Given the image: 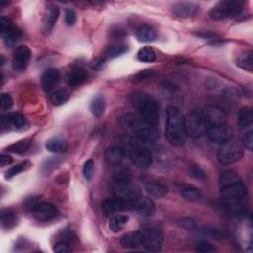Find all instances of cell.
Listing matches in <instances>:
<instances>
[{"instance_id":"16","label":"cell","mask_w":253,"mask_h":253,"mask_svg":"<svg viewBox=\"0 0 253 253\" xmlns=\"http://www.w3.org/2000/svg\"><path fill=\"white\" fill-rule=\"evenodd\" d=\"M30 58H31V50L27 46H17L12 61L13 69L16 71L24 70L28 66Z\"/></svg>"},{"instance_id":"9","label":"cell","mask_w":253,"mask_h":253,"mask_svg":"<svg viewBox=\"0 0 253 253\" xmlns=\"http://www.w3.org/2000/svg\"><path fill=\"white\" fill-rule=\"evenodd\" d=\"M143 244L142 246L148 251H159L163 243V234L159 229H142Z\"/></svg>"},{"instance_id":"7","label":"cell","mask_w":253,"mask_h":253,"mask_svg":"<svg viewBox=\"0 0 253 253\" xmlns=\"http://www.w3.org/2000/svg\"><path fill=\"white\" fill-rule=\"evenodd\" d=\"M242 2L237 0H225L217 3L210 11V16L214 20H225L239 15L242 11Z\"/></svg>"},{"instance_id":"5","label":"cell","mask_w":253,"mask_h":253,"mask_svg":"<svg viewBox=\"0 0 253 253\" xmlns=\"http://www.w3.org/2000/svg\"><path fill=\"white\" fill-rule=\"evenodd\" d=\"M130 145V157L133 163L139 168L150 167L153 163V157L149 149L145 146V142L134 137L131 139Z\"/></svg>"},{"instance_id":"21","label":"cell","mask_w":253,"mask_h":253,"mask_svg":"<svg viewBox=\"0 0 253 253\" xmlns=\"http://www.w3.org/2000/svg\"><path fill=\"white\" fill-rule=\"evenodd\" d=\"M121 244L125 248H138L143 244V234L142 230L125 233L121 237Z\"/></svg>"},{"instance_id":"6","label":"cell","mask_w":253,"mask_h":253,"mask_svg":"<svg viewBox=\"0 0 253 253\" xmlns=\"http://www.w3.org/2000/svg\"><path fill=\"white\" fill-rule=\"evenodd\" d=\"M242 157H243L242 146L238 142L231 139L224 144H221L217 154L218 161L222 165H226V166L239 161Z\"/></svg>"},{"instance_id":"28","label":"cell","mask_w":253,"mask_h":253,"mask_svg":"<svg viewBox=\"0 0 253 253\" xmlns=\"http://www.w3.org/2000/svg\"><path fill=\"white\" fill-rule=\"evenodd\" d=\"M88 78V73L84 69H75L72 71H70L69 77H68V81L69 84L70 86L76 87L79 86L81 84H83Z\"/></svg>"},{"instance_id":"39","label":"cell","mask_w":253,"mask_h":253,"mask_svg":"<svg viewBox=\"0 0 253 253\" xmlns=\"http://www.w3.org/2000/svg\"><path fill=\"white\" fill-rule=\"evenodd\" d=\"M156 72L155 70L153 69H145V70H141L139 71L138 73H137L135 76H134V79L133 81L135 83H138V82H142V81H145V80H148L150 78H153L155 76Z\"/></svg>"},{"instance_id":"1","label":"cell","mask_w":253,"mask_h":253,"mask_svg":"<svg viewBox=\"0 0 253 253\" xmlns=\"http://www.w3.org/2000/svg\"><path fill=\"white\" fill-rule=\"evenodd\" d=\"M220 193L228 213L235 216L244 213L247 190L234 171L227 170L221 174Z\"/></svg>"},{"instance_id":"41","label":"cell","mask_w":253,"mask_h":253,"mask_svg":"<svg viewBox=\"0 0 253 253\" xmlns=\"http://www.w3.org/2000/svg\"><path fill=\"white\" fill-rule=\"evenodd\" d=\"M196 250L199 252H213L215 251V246L209 241L202 240L196 244Z\"/></svg>"},{"instance_id":"31","label":"cell","mask_w":253,"mask_h":253,"mask_svg":"<svg viewBox=\"0 0 253 253\" xmlns=\"http://www.w3.org/2000/svg\"><path fill=\"white\" fill-rule=\"evenodd\" d=\"M253 114L250 107H242L238 111V125L241 128H247L252 124Z\"/></svg>"},{"instance_id":"11","label":"cell","mask_w":253,"mask_h":253,"mask_svg":"<svg viewBox=\"0 0 253 253\" xmlns=\"http://www.w3.org/2000/svg\"><path fill=\"white\" fill-rule=\"evenodd\" d=\"M0 28H1V36L7 46H13L21 37V32L16 28L10 19L7 17H1L0 19Z\"/></svg>"},{"instance_id":"38","label":"cell","mask_w":253,"mask_h":253,"mask_svg":"<svg viewBox=\"0 0 253 253\" xmlns=\"http://www.w3.org/2000/svg\"><path fill=\"white\" fill-rule=\"evenodd\" d=\"M128 52V46L125 44H117L110 47L108 50L109 58H117Z\"/></svg>"},{"instance_id":"47","label":"cell","mask_w":253,"mask_h":253,"mask_svg":"<svg viewBox=\"0 0 253 253\" xmlns=\"http://www.w3.org/2000/svg\"><path fill=\"white\" fill-rule=\"evenodd\" d=\"M66 23L69 26H72L76 22V14L73 10L71 9H67L66 10V15H65Z\"/></svg>"},{"instance_id":"17","label":"cell","mask_w":253,"mask_h":253,"mask_svg":"<svg viewBox=\"0 0 253 253\" xmlns=\"http://www.w3.org/2000/svg\"><path fill=\"white\" fill-rule=\"evenodd\" d=\"M28 125L25 117L17 112H11L2 116V127H8L12 130H23Z\"/></svg>"},{"instance_id":"30","label":"cell","mask_w":253,"mask_h":253,"mask_svg":"<svg viewBox=\"0 0 253 253\" xmlns=\"http://www.w3.org/2000/svg\"><path fill=\"white\" fill-rule=\"evenodd\" d=\"M105 106H106V103H105L104 96L98 94L91 101L90 111L95 117H100L103 115V113L105 111Z\"/></svg>"},{"instance_id":"46","label":"cell","mask_w":253,"mask_h":253,"mask_svg":"<svg viewBox=\"0 0 253 253\" xmlns=\"http://www.w3.org/2000/svg\"><path fill=\"white\" fill-rule=\"evenodd\" d=\"M242 142L243 145L248 149V150H252V145H253V133L252 131H248L247 133L244 134L243 138H242Z\"/></svg>"},{"instance_id":"13","label":"cell","mask_w":253,"mask_h":253,"mask_svg":"<svg viewBox=\"0 0 253 253\" xmlns=\"http://www.w3.org/2000/svg\"><path fill=\"white\" fill-rule=\"evenodd\" d=\"M132 210L136 211L142 217H150L156 212V205L150 198L138 193L134 201Z\"/></svg>"},{"instance_id":"45","label":"cell","mask_w":253,"mask_h":253,"mask_svg":"<svg viewBox=\"0 0 253 253\" xmlns=\"http://www.w3.org/2000/svg\"><path fill=\"white\" fill-rule=\"evenodd\" d=\"M190 175L193 176L194 178L198 179V180H205V178H206V175H205L204 171L202 170L197 165L191 166V168H190Z\"/></svg>"},{"instance_id":"37","label":"cell","mask_w":253,"mask_h":253,"mask_svg":"<svg viewBox=\"0 0 253 253\" xmlns=\"http://www.w3.org/2000/svg\"><path fill=\"white\" fill-rule=\"evenodd\" d=\"M30 166V163L29 161H24V162H21L19 164H16L15 166H12L11 168H9L6 173H5V178L6 179H11L13 178L14 176L18 175L19 173H21L22 171H24L25 169H27L28 167Z\"/></svg>"},{"instance_id":"12","label":"cell","mask_w":253,"mask_h":253,"mask_svg":"<svg viewBox=\"0 0 253 253\" xmlns=\"http://www.w3.org/2000/svg\"><path fill=\"white\" fill-rule=\"evenodd\" d=\"M207 135L211 141L219 144H224L232 138L233 131L230 126L225 124L221 126L210 127L208 129Z\"/></svg>"},{"instance_id":"40","label":"cell","mask_w":253,"mask_h":253,"mask_svg":"<svg viewBox=\"0 0 253 253\" xmlns=\"http://www.w3.org/2000/svg\"><path fill=\"white\" fill-rule=\"evenodd\" d=\"M60 162H61L60 158H52L49 160H46L43 165V171L45 173H48L49 171L55 169L59 165Z\"/></svg>"},{"instance_id":"20","label":"cell","mask_w":253,"mask_h":253,"mask_svg":"<svg viewBox=\"0 0 253 253\" xmlns=\"http://www.w3.org/2000/svg\"><path fill=\"white\" fill-rule=\"evenodd\" d=\"M60 15V10L57 6H48L45 17H44V22H43V31L46 35H48L50 32L53 31L58 18Z\"/></svg>"},{"instance_id":"48","label":"cell","mask_w":253,"mask_h":253,"mask_svg":"<svg viewBox=\"0 0 253 253\" xmlns=\"http://www.w3.org/2000/svg\"><path fill=\"white\" fill-rule=\"evenodd\" d=\"M12 162H13V159L9 155L2 154L1 156H0V164H1L2 167L7 166V165L11 164Z\"/></svg>"},{"instance_id":"4","label":"cell","mask_w":253,"mask_h":253,"mask_svg":"<svg viewBox=\"0 0 253 253\" xmlns=\"http://www.w3.org/2000/svg\"><path fill=\"white\" fill-rule=\"evenodd\" d=\"M122 124L130 132H132L135 138L145 143H154L160 138V134L156 126L149 124L139 116L126 114L122 118Z\"/></svg>"},{"instance_id":"35","label":"cell","mask_w":253,"mask_h":253,"mask_svg":"<svg viewBox=\"0 0 253 253\" xmlns=\"http://www.w3.org/2000/svg\"><path fill=\"white\" fill-rule=\"evenodd\" d=\"M237 66L244 70L249 72L253 69V60H252V52H247L241 55L237 60Z\"/></svg>"},{"instance_id":"15","label":"cell","mask_w":253,"mask_h":253,"mask_svg":"<svg viewBox=\"0 0 253 253\" xmlns=\"http://www.w3.org/2000/svg\"><path fill=\"white\" fill-rule=\"evenodd\" d=\"M32 214L40 222H48L58 216V209L49 203H38L33 206Z\"/></svg>"},{"instance_id":"3","label":"cell","mask_w":253,"mask_h":253,"mask_svg":"<svg viewBox=\"0 0 253 253\" xmlns=\"http://www.w3.org/2000/svg\"><path fill=\"white\" fill-rule=\"evenodd\" d=\"M165 137L167 140L175 146L183 145L187 139L185 118L174 106H169L166 111Z\"/></svg>"},{"instance_id":"2","label":"cell","mask_w":253,"mask_h":253,"mask_svg":"<svg viewBox=\"0 0 253 253\" xmlns=\"http://www.w3.org/2000/svg\"><path fill=\"white\" fill-rule=\"evenodd\" d=\"M131 103L140 118L154 126L159 124L161 109L157 100L153 96L145 92L138 91L132 94Z\"/></svg>"},{"instance_id":"8","label":"cell","mask_w":253,"mask_h":253,"mask_svg":"<svg viewBox=\"0 0 253 253\" xmlns=\"http://www.w3.org/2000/svg\"><path fill=\"white\" fill-rule=\"evenodd\" d=\"M185 129L187 136L201 138L207 134L209 126L202 114L191 113L185 118Z\"/></svg>"},{"instance_id":"27","label":"cell","mask_w":253,"mask_h":253,"mask_svg":"<svg viewBox=\"0 0 253 253\" xmlns=\"http://www.w3.org/2000/svg\"><path fill=\"white\" fill-rule=\"evenodd\" d=\"M181 196L191 202H199L203 199V193L192 185H184L180 188Z\"/></svg>"},{"instance_id":"22","label":"cell","mask_w":253,"mask_h":253,"mask_svg":"<svg viewBox=\"0 0 253 253\" xmlns=\"http://www.w3.org/2000/svg\"><path fill=\"white\" fill-rule=\"evenodd\" d=\"M102 210L106 216L112 217L123 211H126V207L120 198L107 199L102 203Z\"/></svg>"},{"instance_id":"18","label":"cell","mask_w":253,"mask_h":253,"mask_svg":"<svg viewBox=\"0 0 253 253\" xmlns=\"http://www.w3.org/2000/svg\"><path fill=\"white\" fill-rule=\"evenodd\" d=\"M126 159V150L122 146H112L105 151V160L110 166H119Z\"/></svg>"},{"instance_id":"24","label":"cell","mask_w":253,"mask_h":253,"mask_svg":"<svg viewBox=\"0 0 253 253\" xmlns=\"http://www.w3.org/2000/svg\"><path fill=\"white\" fill-rule=\"evenodd\" d=\"M198 10V6L192 2H180L174 5V14L181 18H189L195 15Z\"/></svg>"},{"instance_id":"14","label":"cell","mask_w":253,"mask_h":253,"mask_svg":"<svg viewBox=\"0 0 253 253\" xmlns=\"http://www.w3.org/2000/svg\"><path fill=\"white\" fill-rule=\"evenodd\" d=\"M132 180V172L129 168H121L113 176V185L115 193L118 197L122 196L130 189Z\"/></svg>"},{"instance_id":"33","label":"cell","mask_w":253,"mask_h":253,"mask_svg":"<svg viewBox=\"0 0 253 253\" xmlns=\"http://www.w3.org/2000/svg\"><path fill=\"white\" fill-rule=\"evenodd\" d=\"M157 59V55L155 50L149 47V46H144L140 48L138 53V60L142 63H153Z\"/></svg>"},{"instance_id":"25","label":"cell","mask_w":253,"mask_h":253,"mask_svg":"<svg viewBox=\"0 0 253 253\" xmlns=\"http://www.w3.org/2000/svg\"><path fill=\"white\" fill-rule=\"evenodd\" d=\"M46 148L54 154H65L69 149V144L66 139L60 137H56L46 142Z\"/></svg>"},{"instance_id":"26","label":"cell","mask_w":253,"mask_h":253,"mask_svg":"<svg viewBox=\"0 0 253 253\" xmlns=\"http://www.w3.org/2000/svg\"><path fill=\"white\" fill-rule=\"evenodd\" d=\"M136 37L139 42L142 43H149L154 42L158 38L157 31L148 25H143L139 27L136 32Z\"/></svg>"},{"instance_id":"44","label":"cell","mask_w":253,"mask_h":253,"mask_svg":"<svg viewBox=\"0 0 253 253\" xmlns=\"http://www.w3.org/2000/svg\"><path fill=\"white\" fill-rule=\"evenodd\" d=\"M0 105H1L2 110H8L13 106V99L9 94L3 93L0 99Z\"/></svg>"},{"instance_id":"42","label":"cell","mask_w":253,"mask_h":253,"mask_svg":"<svg viewBox=\"0 0 253 253\" xmlns=\"http://www.w3.org/2000/svg\"><path fill=\"white\" fill-rule=\"evenodd\" d=\"M94 173V161L93 160H88L83 166V175L86 180H91Z\"/></svg>"},{"instance_id":"36","label":"cell","mask_w":253,"mask_h":253,"mask_svg":"<svg viewBox=\"0 0 253 253\" xmlns=\"http://www.w3.org/2000/svg\"><path fill=\"white\" fill-rule=\"evenodd\" d=\"M17 225V217L12 212L3 213L1 215V226L3 229L10 230Z\"/></svg>"},{"instance_id":"34","label":"cell","mask_w":253,"mask_h":253,"mask_svg":"<svg viewBox=\"0 0 253 253\" xmlns=\"http://www.w3.org/2000/svg\"><path fill=\"white\" fill-rule=\"evenodd\" d=\"M31 145V139L30 138H24L22 140H19L17 142H14L13 144L9 145L7 147V150L13 154H23L29 149Z\"/></svg>"},{"instance_id":"29","label":"cell","mask_w":253,"mask_h":253,"mask_svg":"<svg viewBox=\"0 0 253 253\" xmlns=\"http://www.w3.org/2000/svg\"><path fill=\"white\" fill-rule=\"evenodd\" d=\"M128 222H129L128 216L122 215V214H117V215L110 217L108 227L111 231L119 232L125 228V226L128 224Z\"/></svg>"},{"instance_id":"19","label":"cell","mask_w":253,"mask_h":253,"mask_svg":"<svg viewBox=\"0 0 253 253\" xmlns=\"http://www.w3.org/2000/svg\"><path fill=\"white\" fill-rule=\"evenodd\" d=\"M60 76H61L60 70L55 68H50V69H46L42 75V87H43L44 91H46V92L52 91L53 88L59 82Z\"/></svg>"},{"instance_id":"32","label":"cell","mask_w":253,"mask_h":253,"mask_svg":"<svg viewBox=\"0 0 253 253\" xmlns=\"http://www.w3.org/2000/svg\"><path fill=\"white\" fill-rule=\"evenodd\" d=\"M69 92L65 89H58L49 94V100L55 106H61L69 100Z\"/></svg>"},{"instance_id":"43","label":"cell","mask_w":253,"mask_h":253,"mask_svg":"<svg viewBox=\"0 0 253 253\" xmlns=\"http://www.w3.org/2000/svg\"><path fill=\"white\" fill-rule=\"evenodd\" d=\"M54 251L58 253H69L72 251V248L69 242H67L66 240H63V241L57 242L54 245Z\"/></svg>"},{"instance_id":"10","label":"cell","mask_w":253,"mask_h":253,"mask_svg":"<svg viewBox=\"0 0 253 253\" xmlns=\"http://www.w3.org/2000/svg\"><path fill=\"white\" fill-rule=\"evenodd\" d=\"M202 116L205 119L209 128L227 124L228 115L224 109L214 105H208L203 109Z\"/></svg>"},{"instance_id":"23","label":"cell","mask_w":253,"mask_h":253,"mask_svg":"<svg viewBox=\"0 0 253 253\" xmlns=\"http://www.w3.org/2000/svg\"><path fill=\"white\" fill-rule=\"evenodd\" d=\"M146 192L155 198H163L168 194V187L159 181H150L145 184Z\"/></svg>"}]
</instances>
